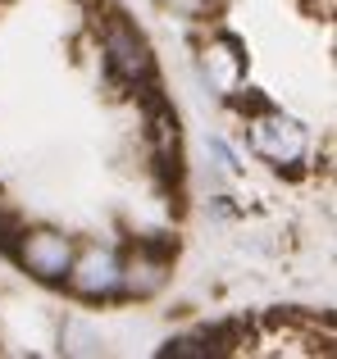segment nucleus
<instances>
[{
  "label": "nucleus",
  "mask_w": 337,
  "mask_h": 359,
  "mask_svg": "<svg viewBox=\"0 0 337 359\" xmlns=\"http://www.w3.org/2000/svg\"><path fill=\"white\" fill-rule=\"evenodd\" d=\"M64 355H100V332H91V327L82 323H64Z\"/></svg>",
  "instance_id": "nucleus-7"
},
{
  "label": "nucleus",
  "mask_w": 337,
  "mask_h": 359,
  "mask_svg": "<svg viewBox=\"0 0 337 359\" xmlns=\"http://www.w3.org/2000/svg\"><path fill=\"white\" fill-rule=\"evenodd\" d=\"M242 73H246V55L232 36H219V41L205 46L201 55V78L205 87H214L219 96H237L242 91Z\"/></svg>",
  "instance_id": "nucleus-6"
},
{
  "label": "nucleus",
  "mask_w": 337,
  "mask_h": 359,
  "mask_svg": "<svg viewBox=\"0 0 337 359\" xmlns=\"http://www.w3.org/2000/svg\"><path fill=\"white\" fill-rule=\"evenodd\" d=\"M100 55H105V69L114 82H124L133 91L155 87V55L146 46V36L124 14H110L100 23Z\"/></svg>",
  "instance_id": "nucleus-1"
},
{
  "label": "nucleus",
  "mask_w": 337,
  "mask_h": 359,
  "mask_svg": "<svg viewBox=\"0 0 337 359\" xmlns=\"http://www.w3.org/2000/svg\"><path fill=\"white\" fill-rule=\"evenodd\" d=\"M73 250H78V241H73L64 228H51V223L18 228L14 245H9V255L18 259V269H23L27 278L46 282V287H60L64 282V273H69V264H73Z\"/></svg>",
  "instance_id": "nucleus-3"
},
{
  "label": "nucleus",
  "mask_w": 337,
  "mask_h": 359,
  "mask_svg": "<svg viewBox=\"0 0 337 359\" xmlns=\"http://www.w3.org/2000/svg\"><path fill=\"white\" fill-rule=\"evenodd\" d=\"M246 137H251V150H256L260 159H269L274 168H301V159L310 155V132L296 118H287L283 109L265 105V100L251 109Z\"/></svg>",
  "instance_id": "nucleus-2"
},
{
  "label": "nucleus",
  "mask_w": 337,
  "mask_h": 359,
  "mask_svg": "<svg viewBox=\"0 0 337 359\" xmlns=\"http://www.w3.org/2000/svg\"><path fill=\"white\" fill-rule=\"evenodd\" d=\"M14 219H9V214L5 210H0V250H9V245H14Z\"/></svg>",
  "instance_id": "nucleus-9"
},
{
  "label": "nucleus",
  "mask_w": 337,
  "mask_h": 359,
  "mask_svg": "<svg viewBox=\"0 0 337 359\" xmlns=\"http://www.w3.org/2000/svg\"><path fill=\"white\" fill-rule=\"evenodd\" d=\"M164 9H173L178 18H210L219 9V0H160Z\"/></svg>",
  "instance_id": "nucleus-8"
},
{
  "label": "nucleus",
  "mask_w": 337,
  "mask_h": 359,
  "mask_svg": "<svg viewBox=\"0 0 337 359\" xmlns=\"http://www.w3.org/2000/svg\"><path fill=\"white\" fill-rule=\"evenodd\" d=\"M60 287L78 300H114L119 296V250L105 241L78 245Z\"/></svg>",
  "instance_id": "nucleus-4"
},
{
  "label": "nucleus",
  "mask_w": 337,
  "mask_h": 359,
  "mask_svg": "<svg viewBox=\"0 0 337 359\" xmlns=\"http://www.w3.org/2000/svg\"><path fill=\"white\" fill-rule=\"evenodd\" d=\"M173 278V250L155 241H137L128 255H119V296L124 300H151Z\"/></svg>",
  "instance_id": "nucleus-5"
}]
</instances>
